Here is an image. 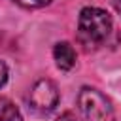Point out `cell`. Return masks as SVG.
I'll use <instances>...</instances> for the list:
<instances>
[{"label": "cell", "mask_w": 121, "mask_h": 121, "mask_svg": "<svg viewBox=\"0 0 121 121\" xmlns=\"http://www.w3.org/2000/svg\"><path fill=\"white\" fill-rule=\"evenodd\" d=\"M112 15L96 6H85L78 17V40L85 49L100 47L112 34Z\"/></svg>", "instance_id": "6da1fadb"}, {"label": "cell", "mask_w": 121, "mask_h": 121, "mask_svg": "<svg viewBox=\"0 0 121 121\" xmlns=\"http://www.w3.org/2000/svg\"><path fill=\"white\" fill-rule=\"evenodd\" d=\"M79 121H115L110 98L95 87H81L78 95Z\"/></svg>", "instance_id": "7a4b0ae2"}, {"label": "cell", "mask_w": 121, "mask_h": 121, "mask_svg": "<svg viewBox=\"0 0 121 121\" xmlns=\"http://www.w3.org/2000/svg\"><path fill=\"white\" fill-rule=\"evenodd\" d=\"M59 98H60V95H59L57 85L51 79H45V78L43 79H38L32 85L30 96H28L30 106L34 110H38V112H43V113L55 110V106L59 104Z\"/></svg>", "instance_id": "3957f363"}, {"label": "cell", "mask_w": 121, "mask_h": 121, "mask_svg": "<svg viewBox=\"0 0 121 121\" xmlns=\"http://www.w3.org/2000/svg\"><path fill=\"white\" fill-rule=\"evenodd\" d=\"M53 60L59 70L68 72L76 66V49L68 42H59L53 47Z\"/></svg>", "instance_id": "277c9868"}, {"label": "cell", "mask_w": 121, "mask_h": 121, "mask_svg": "<svg viewBox=\"0 0 121 121\" xmlns=\"http://www.w3.org/2000/svg\"><path fill=\"white\" fill-rule=\"evenodd\" d=\"M0 121H23L19 108L8 98H0Z\"/></svg>", "instance_id": "5b68a950"}, {"label": "cell", "mask_w": 121, "mask_h": 121, "mask_svg": "<svg viewBox=\"0 0 121 121\" xmlns=\"http://www.w3.org/2000/svg\"><path fill=\"white\" fill-rule=\"evenodd\" d=\"M11 2H15L17 6L28 8V9H36V8H43V6H49L53 0H11Z\"/></svg>", "instance_id": "8992f818"}, {"label": "cell", "mask_w": 121, "mask_h": 121, "mask_svg": "<svg viewBox=\"0 0 121 121\" xmlns=\"http://www.w3.org/2000/svg\"><path fill=\"white\" fill-rule=\"evenodd\" d=\"M8 78H9V70H8V64L4 60H0V89L8 83Z\"/></svg>", "instance_id": "52a82bcc"}, {"label": "cell", "mask_w": 121, "mask_h": 121, "mask_svg": "<svg viewBox=\"0 0 121 121\" xmlns=\"http://www.w3.org/2000/svg\"><path fill=\"white\" fill-rule=\"evenodd\" d=\"M55 121H79V119L76 117V113H74V112H70V110H68V112H62Z\"/></svg>", "instance_id": "ba28073f"}, {"label": "cell", "mask_w": 121, "mask_h": 121, "mask_svg": "<svg viewBox=\"0 0 121 121\" xmlns=\"http://www.w3.org/2000/svg\"><path fill=\"white\" fill-rule=\"evenodd\" d=\"M112 6L115 8V11L121 15V0H112Z\"/></svg>", "instance_id": "9c48e42d"}]
</instances>
